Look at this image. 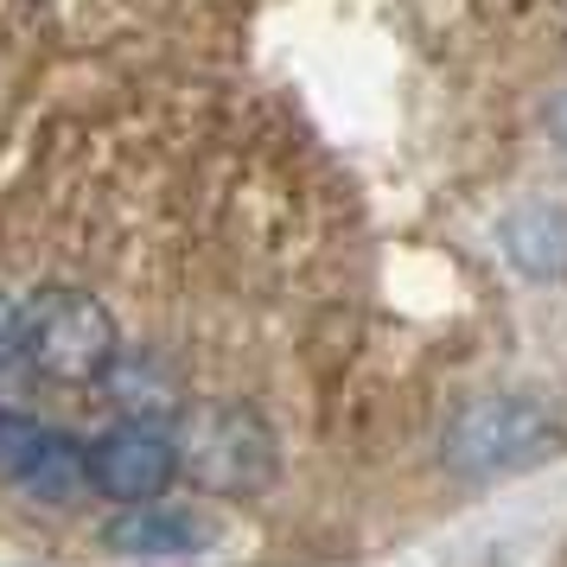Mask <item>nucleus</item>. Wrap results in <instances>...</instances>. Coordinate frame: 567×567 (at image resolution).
Listing matches in <instances>:
<instances>
[{
    "instance_id": "nucleus-1",
    "label": "nucleus",
    "mask_w": 567,
    "mask_h": 567,
    "mask_svg": "<svg viewBox=\"0 0 567 567\" xmlns=\"http://www.w3.org/2000/svg\"><path fill=\"white\" fill-rule=\"evenodd\" d=\"M122 358V332L96 293L83 287H39L20 307V363L45 383H103Z\"/></svg>"
},
{
    "instance_id": "nucleus-2",
    "label": "nucleus",
    "mask_w": 567,
    "mask_h": 567,
    "mask_svg": "<svg viewBox=\"0 0 567 567\" xmlns=\"http://www.w3.org/2000/svg\"><path fill=\"white\" fill-rule=\"evenodd\" d=\"M179 472L192 485L217 491V497H256L261 485H275L281 472V446L275 427L243 402H205V409H185L179 427Z\"/></svg>"
},
{
    "instance_id": "nucleus-3",
    "label": "nucleus",
    "mask_w": 567,
    "mask_h": 567,
    "mask_svg": "<svg viewBox=\"0 0 567 567\" xmlns=\"http://www.w3.org/2000/svg\"><path fill=\"white\" fill-rule=\"evenodd\" d=\"M555 446V421L542 402L529 395H485V402H465L446 434H440V460L453 465L460 478H497L511 465H529Z\"/></svg>"
},
{
    "instance_id": "nucleus-4",
    "label": "nucleus",
    "mask_w": 567,
    "mask_h": 567,
    "mask_svg": "<svg viewBox=\"0 0 567 567\" xmlns=\"http://www.w3.org/2000/svg\"><path fill=\"white\" fill-rule=\"evenodd\" d=\"M173 478H179V440H173V427H134V421H122V427H109L90 446V485L103 497H115V504H128V511L159 504Z\"/></svg>"
},
{
    "instance_id": "nucleus-5",
    "label": "nucleus",
    "mask_w": 567,
    "mask_h": 567,
    "mask_svg": "<svg viewBox=\"0 0 567 567\" xmlns=\"http://www.w3.org/2000/svg\"><path fill=\"white\" fill-rule=\"evenodd\" d=\"M0 478H13L39 504H71L90 485V446L71 440L64 427L7 414L0 421Z\"/></svg>"
},
{
    "instance_id": "nucleus-6",
    "label": "nucleus",
    "mask_w": 567,
    "mask_h": 567,
    "mask_svg": "<svg viewBox=\"0 0 567 567\" xmlns=\"http://www.w3.org/2000/svg\"><path fill=\"white\" fill-rule=\"evenodd\" d=\"M96 389L109 395V409L122 421H134V427H179V414H185L179 370L166 358H154V351H122Z\"/></svg>"
},
{
    "instance_id": "nucleus-7",
    "label": "nucleus",
    "mask_w": 567,
    "mask_h": 567,
    "mask_svg": "<svg viewBox=\"0 0 567 567\" xmlns=\"http://www.w3.org/2000/svg\"><path fill=\"white\" fill-rule=\"evenodd\" d=\"M109 548L128 555V561H179V555H198L210 542V529L179 504H141V511H122L109 523Z\"/></svg>"
},
{
    "instance_id": "nucleus-8",
    "label": "nucleus",
    "mask_w": 567,
    "mask_h": 567,
    "mask_svg": "<svg viewBox=\"0 0 567 567\" xmlns=\"http://www.w3.org/2000/svg\"><path fill=\"white\" fill-rule=\"evenodd\" d=\"M497 243L516 275L529 281H561L567 275V210L561 205H523L497 224Z\"/></svg>"
},
{
    "instance_id": "nucleus-9",
    "label": "nucleus",
    "mask_w": 567,
    "mask_h": 567,
    "mask_svg": "<svg viewBox=\"0 0 567 567\" xmlns=\"http://www.w3.org/2000/svg\"><path fill=\"white\" fill-rule=\"evenodd\" d=\"M7 363H20V307L0 293V370Z\"/></svg>"
},
{
    "instance_id": "nucleus-10",
    "label": "nucleus",
    "mask_w": 567,
    "mask_h": 567,
    "mask_svg": "<svg viewBox=\"0 0 567 567\" xmlns=\"http://www.w3.org/2000/svg\"><path fill=\"white\" fill-rule=\"evenodd\" d=\"M555 134H561V147H567V96H561V109H555Z\"/></svg>"
},
{
    "instance_id": "nucleus-11",
    "label": "nucleus",
    "mask_w": 567,
    "mask_h": 567,
    "mask_svg": "<svg viewBox=\"0 0 567 567\" xmlns=\"http://www.w3.org/2000/svg\"><path fill=\"white\" fill-rule=\"evenodd\" d=\"M0 421H7V414H0Z\"/></svg>"
}]
</instances>
